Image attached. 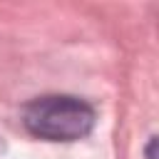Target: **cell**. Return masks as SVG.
I'll use <instances>...</instances> for the list:
<instances>
[{
    "mask_svg": "<svg viewBox=\"0 0 159 159\" xmlns=\"http://www.w3.org/2000/svg\"><path fill=\"white\" fill-rule=\"evenodd\" d=\"M2 149H5V144H2V137H0V152H2Z\"/></svg>",
    "mask_w": 159,
    "mask_h": 159,
    "instance_id": "2",
    "label": "cell"
},
{
    "mask_svg": "<svg viewBox=\"0 0 159 159\" xmlns=\"http://www.w3.org/2000/svg\"><path fill=\"white\" fill-rule=\"evenodd\" d=\"M97 122V112L89 102L72 94L35 97L22 107L25 129L45 142H77L84 139Z\"/></svg>",
    "mask_w": 159,
    "mask_h": 159,
    "instance_id": "1",
    "label": "cell"
}]
</instances>
